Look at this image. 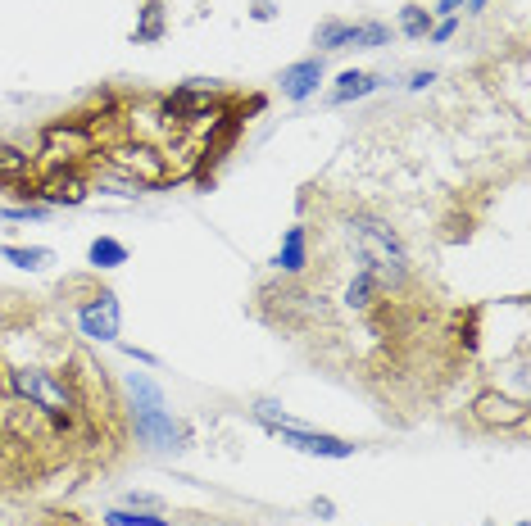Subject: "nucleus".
<instances>
[{
	"mask_svg": "<svg viewBox=\"0 0 531 526\" xmlns=\"http://www.w3.org/2000/svg\"><path fill=\"white\" fill-rule=\"evenodd\" d=\"M10 386H14L19 400H28V409H41L46 418H55L59 427H69L73 413L82 409L78 390H73L69 381H59L55 372H46V368H14Z\"/></svg>",
	"mask_w": 531,
	"mask_h": 526,
	"instance_id": "2",
	"label": "nucleus"
},
{
	"mask_svg": "<svg viewBox=\"0 0 531 526\" xmlns=\"http://www.w3.org/2000/svg\"><path fill=\"white\" fill-rule=\"evenodd\" d=\"M273 436H282V445L300 449V454H318V458H350L354 445L341 436H327V431H300V427H277Z\"/></svg>",
	"mask_w": 531,
	"mask_h": 526,
	"instance_id": "5",
	"label": "nucleus"
},
{
	"mask_svg": "<svg viewBox=\"0 0 531 526\" xmlns=\"http://www.w3.org/2000/svg\"><path fill=\"white\" fill-rule=\"evenodd\" d=\"M468 5H472V14H477V10H482V5H486V0H468Z\"/></svg>",
	"mask_w": 531,
	"mask_h": 526,
	"instance_id": "28",
	"label": "nucleus"
},
{
	"mask_svg": "<svg viewBox=\"0 0 531 526\" xmlns=\"http://www.w3.org/2000/svg\"><path fill=\"white\" fill-rule=\"evenodd\" d=\"M118 263H128V245L109 241V236H100V241H91V268H118Z\"/></svg>",
	"mask_w": 531,
	"mask_h": 526,
	"instance_id": "15",
	"label": "nucleus"
},
{
	"mask_svg": "<svg viewBox=\"0 0 531 526\" xmlns=\"http://www.w3.org/2000/svg\"><path fill=\"white\" fill-rule=\"evenodd\" d=\"M128 508H150V513H159V499H155V495H141V490H132V495H128Z\"/></svg>",
	"mask_w": 531,
	"mask_h": 526,
	"instance_id": "22",
	"label": "nucleus"
},
{
	"mask_svg": "<svg viewBox=\"0 0 531 526\" xmlns=\"http://www.w3.org/2000/svg\"><path fill=\"white\" fill-rule=\"evenodd\" d=\"M518 526H522V522H518Z\"/></svg>",
	"mask_w": 531,
	"mask_h": 526,
	"instance_id": "29",
	"label": "nucleus"
},
{
	"mask_svg": "<svg viewBox=\"0 0 531 526\" xmlns=\"http://www.w3.org/2000/svg\"><path fill=\"white\" fill-rule=\"evenodd\" d=\"M314 513L318 517H332V499H314Z\"/></svg>",
	"mask_w": 531,
	"mask_h": 526,
	"instance_id": "26",
	"label": "nucleus"
},
{
	"mask_svg": "<svg viewBox=\"0 0 531 526\" xmlns=\"http://www.w3.org/2000/svg\"><path fill=\"white\" fill-rule=\"evenodd\" d=\"M377 87H382V78H377V73H341V82H336V91L327 100H332V105H350V100L373 96Z\"/></svg>",
	"mask_w": 531,
	"mask_h": 526,
	"instance_id": "11",
	"label": "nucleus"
},
{
	"mask_svg": "<svg viewBox=\"0 0 531 526\" xmlns=\"http://www.w3.org/2000/svg\"><path fill=\"white\" fill-rule=\"evenodd\" d=\"M377 300H382V282H377V277L368 273V268H359V273L350 277V286H345V309L368 313Z\"/></svg>",
	"mask_w": 531,
	"mask_h": 526,
	"instance_id": "10",
	"label": "nucleus"
},
{
	"mask_svg": "<svg viewBox=\"0 0 531 526\" xmlns=\"http://www.w3.org/2000/svg\"><path fill=\"white\" fill-rule=\"evenodd\" d=\"M73 291V318H78L87 341H114L118 336V300L109 286H91L87 277L69 282Z\"/></svg>",
	"mask_w": 531,
	"mask_h": 526,
	"instance_id": "3",
	"label": "nucleus"
},
{
	"mask_svg": "<svg viewBox=\"0 0 531 526\" xmlns=\"http://www.w3.org/2000/svg\"><path fill=\"white\" fill-rule=\"evenodd\" d=\"M273 263H277V273H300V268H305V227H291V232H286Z\"/></svg>",
	"mask_w": 531,
	"mask_h": 526,
	"instance_id": "12",
	"label": "nucleus"
},
{
	"mask_svg": "<svg viewBox=\"0 0 531 526\" xmlns=\"http://www.w3.org/2000/svg\"><path fill=\"white\" fill-rule=\"evenodd\" d=\"M37 200L46 209L50 205H82V200H87V177H82L78 168H55V173L37 186Z\"/></svg>",
	"mask_w": 531,
	"mask_h": 526,
	"instance_id": "6",
	"label": "nucleus"
},
{
	"mask_svg": "<svg viewBox=\"0 0 531 526\" xmlns=\"http://www.w3.org/2000/svg\"><path fill=\"white\" fill-rule=\"evenodd\" d=\"M345 41H350V23L327 19L323 28H318V46L323 50H345Z\"/></svg>",
	"mask_w": 531,
	"mask_h": 526,
	"instance_id": "20",
	"label": "nucleus"
},
{
	"mask_svg": "<svg viewBox=\"0 0 531 526\" xmlns=\"http://www.w3.org/2000/svg\"><path fill=\"white\" fill-rule=\"evenodd\" d=\"M345 232H350V241H354V250H359V259H364V268L382 282V291H395V286L409 282V254H404L395 227H386L382 218H373V214H354Z\"/></svg>",
	"mask_w": 531,
	"mask_h": 526,
	"instance_id": "1",
	"label": "nucleus"
},
{
	"mask_svg": "<svg viewBox=\"0 0 531 526\" xmlns=\"http://www.w3.org/2000/svg\"><path fill=\"white\" fill-rule=\"evenodd\" d=\"M427 82H436V73H418V78H413V82H409V87H413V91H423V87H427Z\"/></svg>",
	"mask_w": 531,
	"mask_h": 526,
	"instance_id": "25",
	"label": "nucleus"
},
{
	"mask_svg": "<svg viewBox=\"0 0 531 526\" xmlns=\"http://www.w3.org/2000/svg\"><path fill=\"white\" fill-rule=\"evenodd\" d=\"M132 427H137V440H146L155 449H182V427L164 409H137Z\"/></svg>",
	"mask_w": 531,
	"mask_h": 526,
	"instance_id": "7",
	"label": "nucleus"
},
{
	"mask_svg": "<svg viewBox=\"0 0 531 526\" xmlns=\"http://www.w3.org/2000/svg\"><path fill=\"white\" fill-rule=\"evenodd\" d=\"M128 390H132V400H137V409H164L155 381H146L141 372H132V377H128Z\"/></svg>",
	"mask_w": 531,
	"mask_h": 526,
	"instance_id": "18",
	"label": "nucleus"
},
{
	"mask_svg": "<svg viewBox=\"0 0 531 526\" xmlns=\"http://www.w3.org/2000/svg\"><path fill=\"white\" fill-rule=\"evenodd\" d=\"M427 37H432V41H450V37H454V19H445V23H436V28H432V32H427Z\"/></svg>",
	"mask_w": 531,
	"mask_h": 526,
	"instance_id": "23",
	"label": "nucleus"
},
{
	"mask_svg": "<svg viewBox=\"0 0 531 526\" xmlns=\"http://www.w3.org/2000/svg\"><path fill=\"white\" fill-rule=\"evenodd\" d=\"M386 41H391L386 23H350V41H345V46L368 50V46H386Z\"/></svg>",
	"mask_w": 531,
	"mask_h": 526,
	"instance_id": "14",
	"label": "nucleus"
},
{
	"mask_svg": "<svg viewBox=\"0 0 531 526\" xmlns=\"http://www.w3.org/2000/svg\"><path fill=\"white\" fill-rule=\"evenodd\" d=\"M323 82V59H300L291 69H282V96L286 100H309Z\"/></svg>",
	"mask_w": 531,
	"mask_h": 526,
	"instance_id": "8",
	"label": "nucleus"
},
{
	"mask_svg": "<svg viewBox=\"0 0 531 526\" xmlns=\"http://www.w3.org/2000/svg\"><path fill=\"white\" fill-rule=\"evenodd\" d=\"M400 32L413 41H423L427 32H432V10H423V5H404L400 10Z\"/></svg>",
	"mask_w": 531,
	"mask_h": 526,
	"instance_id": "16",
	"label": "nucleus"
},
{
	"mask_svg": "<svg viewBox=\"0 0 531 526\" xmlns=\"http://www.w3.org/2000/svg\"><path fill=\"white\" fill-rule=\"evenodd\" d=\"M28 173H32V159L14 146H0V186H14L19 195L37 200V186H28Z\"/></svg>",
	"mask_w": 531,
	"mask_h": 526,
	"instance_id": "9",
	"label": "nucleus"
},
{
	"mask_svg": "<svg viewBox=\"0 0 531 526\" xmlns=\"http://www.w3.org/2000/svg\"><path fill=\"white\" fill-rule=\"evenodd\" d=\"M472 418L482 427H522L527 422V400H509L500 390H486L472 400Z\"/></svg>",
	"mask_w": 531,
	"mask_h": 526,
	"instance_id": "4",
	"label": "nucleus"
},
{
	"mask_svg": "<svg viewBox=\"0 0 531 526\" xmlns=\"http://www.w3.org/2000/svg\"><path fill=\"white\" fill-rule=\"evenodd\" d=\"M109 526H168L159 513H141V508H114V513H105Z\"/></svg>",
	"mask_w": 531,
	"mask_h": 526,
	"instance_id": "17",
	"label": "nucleus"
},
{
	"mask_svg": "<svg viewBox=\"0 0 531 526\" xmlns=\"http://www.w3.org/2000/svg\"><path fill=\"white\" fill-rule=\"evenodd\" d=\"M459 5H463V0H441V5H436V14H454Z\"/></svg>",
	"mask_w": 531,
	"mask_h": 526,
	"instance_id": "27",
	"label": "nucleus"
},
{
	"mask_svg": "<svg viewBox=\"0 0 531 526\" xmlns=\"http://www.w3.org/2000/svg\"><path fill=\"white\" fill-rule=\"evenodd\" d=\"M273 14H277V10H273V0H255V19H259V23H268Z\"/></svg>",
	"mask_w": 531,
	"mask_h": 526,
	"instance_id": "24",
	"label": "nucleus"
},
{
	"mask_svg": "<svg viewBox=\"0 0 531 526\" xmlns=\"http://www.w3.org/2000/svg\"><path fill=\"white\" fill-rule=\"evenodd\" d=\"M132 37L141 41V46H155V41H164V5L159 0H146V10H141V23Z\"/></svg>",
	"mask_w": 531,
	"mask_h": 526,
	"instance_id": "13",
	"label": "nucleus"
},
{
	"mask_svg": "<svg viewBox=\"0 0 531 526\" xmlns=\"http://www.w3.org/2000/svg\"><path fill=\"white\" fill-rule=\"evenodd\" d=\"M5 259L10 263H19V268H46L50 263V250H41V245H32V250H23V245H5Z\"/></svg>",
	"mask_w": 531,
	"mask_h": 526,
	"instance_id": "19",
	"label": "nucleus"
},
{
	"mask_svg": "<svg viewBox=\"0 0 531 526\" xmlns=\"http://www.w3.org/2000/svg\"><path fill=\"white\" fill-rule=\"evenodd\" d=\"M5 218H14V223H28V218H46V205H19V209H5Z\"/></svg>",
	"mask_w": 531,
	"mask_h": 526,
	"instance_id": "21",
	"label": "nucleus"
}]
</instances>
